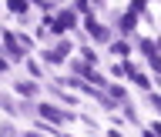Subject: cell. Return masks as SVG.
<instances>
[{
    "label": "cell",
    "mask_w": 161,
    "mask_h": 137,
    "mask_svg": "<svg viewBox=\"0 0 161 137\" xmlns=\"http://www.w3.org/2000/svg\"><path fill=\"white\" fill-rule=\"evenodd\" d=\"M67 54H70V40H57L54 50H44V60H47V64H60Z\"/></svg>",
    "instance_id": "cell-1"
},
{
    "label": "cell",
    "mask_w": 161,
    "mask_h": 137,
    "mask_svg": "<svg viewBox=\"0 0 161 137\" xmlns=\"http://www.w3.org/2000/svg\"><path fill=\"white\" fill-rule=\"evenodd\" d=\"M37 114H40L44 120H54V124H57V120H67V117H70V114H64V110H57V107H50V104H40V107H37Z\"/></svg>",
    "instance_id": "cell-2"
},
{
    "label": "cell",
    "mask_w": 161,
    "mask_h": 137,
    "mask_svg": "<svg viewBox=\"0 0 161 137\" xmlns=\"http://www.w3.org/2000/svg\"><path fill=\"white\" fill-rule=\"evenodd\" d=\"M77 24V17L70 13V10H64V13H57V24H54V34H60V30H70Z\"/></svg>",
    "instance_id": "cell-3"
},
{
    "label": "cell",
    "mask_w": 161,
    "mask_h": 137,
    "mask_svg": "<svg viewBox=\"0 0 161 137\" xmlns=\"http://www.w3.org/2000/svg\"><path fill=\"white\" fill-rule=\"evenodd\" d=\"M87 30H91V37L97 40V44H108V37H111L108 30L101 27V24H94V20H87Z\"/></svg>",
    "instance_id": "cell-4"
},
{
    "label": "cell",
    "mask_w": 161,
    "mask_h": 137,
    "mask_svg": "<svg viewBox=\"0 0 161 137\" xmlns=\"http://www.w3.org/2000/svg\"><path fill=\"white\" fill-rule=\"evenodd\" d=\"M17 94L30 97V94H37V84H34V80H20V84H17Z\"/></svg>",
    "instance_id": "cell-5"
},
{
    "label": "cell",
    "mask_w": 161,
    "mask_h": 137,
    "mask_svg": "<svg viewBox=\"0 0 161 137\" xmlns=\"http://www.w3.org/2000/svg\"><path fill=\"white\" fill-rule=\"evenodd\" d=\"M0 107L7 110V114H20V107L14 104V97H7V94H0Z\"/></svg>",
    "instance_id": "cell-6"
},
{
    "label": "cell",
    "mask_w": 161,
    "mask_h": 137,
    "mask_svg": "<svg viewBox=\"0 0 161 137\" xmlns=\"http://www.w3.org/2000/svg\"><path fill=\"white\" fill-rule=\"evenodd\" d=\"M14 13H27V0H7Z\"/></svg>",
    "instance_id": "cell-7"
},
{
    "label": "cell",
    "mask_w": 161,
    "mask_h": 137,
    "mask_svg": "<svg viewBox=\"0 0 161 137\" xmlns=\"http://www.w3.org/2000/svg\"><path fill=\"white\" fill-rule=\"evenodd\" d=\"M121 27H124V34H131V30H134V13H128V17L121 20Z\"/></svg>",
    "instance_id": "cell-8"
},
{
    "label": "cell",
    "mask_w": 161,
    "mask_h": 137,
    "mask_svg": "<svg viewBox=\"0 0 161 137\" xmlns=\"http://www.w3.org/2000/svg\"><path fill=\"white\" fill-rule=\"evenodd\" d=\"M0 137H17V130H14V124H0Z\"/></svg>",
    "instance_id": "cell-9"
},
{
    "label": "cell",
    "mask_w": 161,
    "mask_h": 137,
    "mask_svg": "<svg viewBox=\"0 0 161 137\" xmlns=\"http://www.w3.org/2000/svg\"><path fill=\"white\" fill-rule=\"evenodd\" d=\"M108 90H111V94H114V97H118V100H124V97H128V94H124V87H118V84H111Z\"/></svg>",
    "instance_id": "cell-10"
},
{
    "label": "cell",
    "mask_w": 161,
    "mask_h": 137,
    "mask_svg": "<svg viewBox=\"0 0 161 137\" xmlns=\"http://www.w3.org/2000/svg\"><path fill=\"white\" fill-rule=\"evenodd\" d=\"M80 57H84V64H94V60H97V57H94V50H87V47L80 50Z\"/></svg>",
    "instance_id": "cell-11"
},
{
    "label": "cell",
    "mask_w": 161,
    "mask_h": 137,
    "mask_svg": "<svg viewBox=\"0 0 161 137\" xmlns=\"http://www.w3.org/2000/svg\"><path fill=\"white\" fill-rule=\"evenodd\" d=\"M148 100H151V104H154V107H158V110H161V97H158V94H151V97H148Z\"/></svg>",
    "instance_id": "cell-12"
},
{
    "label": "cell",
    "mask_w": 161,
    "mask_h": 137,
    "mask_svg": "<svg viewBox=\"0 0 161 137\" xmlns=\"http://www.w3.org/2000/svg\"><path fill=\"white\" fill-rule=\"evenodd\" d=\"M108 137H121V134H118V130H111V134H108Z\"/></svg>",
    "instance_id": "cell-13"
},
{
    "label": "cell",
    "mask_w": 161,
    "mask_h": 137,
    "mask_svg": "<svg viewBox=\"0 0 161 137\" xmlns=\"http://www.w3.org/2000/svg\"><path fill=\"white\" fill-rule=\"evenodd\" d=\"M60 137H70V134H60Z\"/></svg>",
    "instance_id": "cell-14"
}]
</instances>
